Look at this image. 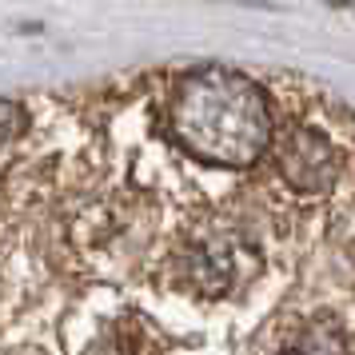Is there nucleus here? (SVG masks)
Returning a JSON list of instances; mask_svg holds the SVG:
<instances>
[{
  "mask_svg": "<svg viewBox=\"0 0 355 355\" xmlns=\"http://www.w3.org/2000/svg\"><path fill=\"white\" fill-rule=\"evenodd\" d=\"M172 136L196 160L248 168L272 140V112L256 84L232 68H200L180 80L168 108Z\"/></svg>",
  "mask_w": 355,
  "mask_h": 355,
  "instance_id": "1",
  "label": "nucleus"
},
{
  "mask_svg": "<svg viewBox=\"0 0 355 355\" xmlns=\"http://www.w3.org/2000/svg\"><path fill=\"white\" fill-rule=\"evenodd\" d=\"M275 164L295 192H327L339 176V152L315 128H288L275 144Z\"/></svg>",
  "mask_w": 355,
  "mask_h": 355,
  "instance_id": "2",
  "label": "nucleus"
},
{
  "mask_svg": "<svg viewBox=\"0 0 355 355\" xmlns=\"http://www.w3.org/2000/svg\"><path fill=\"white\" fill-rule=\"evenodd\" d=\"M188 275L204 295H224L236 284V243L232 240H200L188 256Z\"/></svg>",
  "mask_w": 355,
  "mask_h": 355,
  "instance_id": "3",
  "label": "nucleus"
},
{
  "mask_svg": "<svg viewBox=\"0 0 355 355\" xmlns=\"http://www.w3.org/2000/svg\"><path fill=\"white\" fill-rule=\"evenodd\" d=\"M279 355H352V343L336 323H307L284 343Z\"/></svg>",
  "mask_w": 355,
  "mask_h": 355,
  "instance_id": "4",
  "label": "nucleus"
},
{
  "mask_svg": "<svg viewBox=\"0 0 355 355\" xmlns=\"http://www.w3.org/2000/svg\"><path fill=\"white\" fill-rule=\"evenodd\" d=\"M17 132H24V108L12 100H0V140H8Z\"/></svg>",
  "mask_w": 355,
  "mask_h": 355,
  "instance_id": "5",
  "label": "nucleus"
},
{
  "mask_svg": "<svg viewBox=\"0 0 355 355\" xmlns=\"http://www.w3.org/2000/svg\"><path fill=\"white\" fill-rule=\"evenodd\" d=\"M331 4H352V8H355V0H331Z\"/></svg>",
  "mask_w": 355,
  "mask_h": 355,
  "instance_id": "6",
  "label": "nucleus"
}]
</instances>
